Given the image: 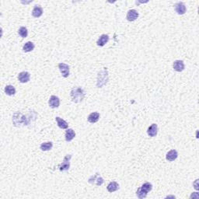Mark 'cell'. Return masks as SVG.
<instances>
[{"label":"cell","instance_id":"cell-1","mask_svg":"<svg viewBox=\"0 0 199 199\" xmlns=\"http://www.w3.org/2000/svg\"><path fill=\"white\" fill-rule=\"evenodd\" d=\"M70 96H71L72 102L76 104L80 103L83 100L85 97V91L81 87H74L70 92Z\"/></svg>","mask_w":199,"mask_h":199},{"label":"cell","instance_id":"cell-2","mask_svg":"<svg viewBox=\"0 0 199 199\" xmlns=\"http://www.w3.org/2000/svg\"><path fill=\"white\" fill-rule=\"evenodd\" d=\"M108 69L104 68L103 70L100 71L97 74V86L98 88H101L104 85L107 84L108 81Z\"/></svg>","mask_w":199,"mask_h":199},{"label":"cell","instance_id":"cell-3","mask_svg":"<svg viewBox=\"0 0 199 199\" xmlns=\"http://www.w3.org/2000/svg\"><path fill=\"white\" fill-rule=\"evenodd\" d=\"M89 184H91L93 185H96V186H100L104 184V179L100 177V175L99 173H96L95 175L92 176L89 178V181H88Z\"/></svg>","mask_w":199,"mask_h":199},{"label":"cell","instance_id":"cell-4","mask_svg":"<svg viewBox=\"0 0 199 199\" xmlns=\"http://www.w3.org/2000/svg\"><path fill=\"white\" fill-rule=\"evenodd\" d=\"M72 158V155H67L64 158V160L61 164L59 165V168L60 171H67L70 167V159Z\"/></svg>","mask_w":199,"mask_h":199},{"label":"cell","instance_id":"cell-5","mask_svg":"<svg viewBox=\"0 0 199 199\" xmlns=\"http://www.w3.org/2000/svg\"><path fill=\"white\" fill-rule=\"evenodd\" d=\"M59 69L61 72V75L64 78L69 77V66L65 64V63H59Z\"/></svg>","mask_w":199,"mask_h":199},{"label":"cell","instance_id":"cell-6","mask_svg":"<svg viewBox=\"0 0 199 199\" xmlns=\"http://www.w3.org/2000/svg\"><path fill=\"white\" fill-rule=\"evenodd\" d=\"M175 11L178 15H184L186 12V6L182 2H178L174 5Z\"/></svg>","mask_w":199,"mask_h":199},{"label":"cell","instance_id":"cell-7","mask_svg":"<svg viewBox=\"0 0 199 199\" xmlns=\"http://www.w3.org/2000/svg\"><path fill=\"white\" fill-rule=\"evenodd\" d=\"M31 79V75L28 72H22L18 75L19 81L21 83H26L30 81Z\"/></svg>","mask_w":199,"mask_h":199},{"label":"cell","instance_id":"cell-8","mask_svg":"<svg viewBox=\"0 0 199 199\" xmlns=\"http://www.w3.org/2000/svg\"><path fill=\"white\" fill-rule=\"evenodd\" d=\"M48 104L51 108H58L60 105V100L58 97L53 95L50 97Z\"/></svg>","mask_w":199,"mask_h":199},{"label":"cell","instance_id":"cell-9","mask_svg":"<svg viewBox=\"0 0 199 199\" xmlns=\"http://www.w3.org/2000/svg\"><path fill=\"white\" fill-rule=\"evenodd\" d=\"M138 17V12H137L135 10H130L128 11V13H127V16L126 18L128 21L132 22V21H135Z\"/></svg>","mask_w":199,"mask_h":199},{"label":"cell","instance_id":"cell-10","mask_svg":"<svg viewBox=\"0 0 199 199\" xmlns=\"http://www.w3.org/2000/svg\"><path fill=\"white\" fill-rule=\"evenodd\" d=\"M158 132V126L157 124H152L148 128L147 134L149 137H155Z\"/></svg>","mask_w":199,"mask_h":199},{"label":"cell","instance_id":"cell-11","mask_svg":"<svg viewBox=\"0 0 199 199\" xmlns=\"http://www.w3.org/2000/svg\"><path fill=\"white\" fill-rule=\"evenodd\" d=\"M173 67L175 71L181 72H182L184 69V63L181 60H176L173 62Z\"/></svg>","mask_w":199,"mask_h":199},{"label":"cell","instance_id":"cell-12","mask_svg":"<svg viewBox=\"0 0 199 199\" xmlns=\"http://www.w3.org/2000/svg\"><path fill=\"white\" fill-rule=\"evenodd\" d=\"M177 157H178V153H177V150L172 149V150L169 151L167 152V156H166V159H167V160L170 161V162H173L177 158Z\"/></svg>","mask_w":199,"mask_h":199},{"label":"cell","instance_id":"cell-13","mask_svg":"<svg viewBox=\"0 0 199 199\" xmlns=\"http://www.w3.org/2000/svg\"><path fill=\"white\" fill-rule=\"evenodd\" d=\"M108 41H109V36L107 34H102L98 39L97 44L100 47H103L108 42Z\"/></svg>","mask_w":199,"mask_h":199},{"label":"cell","instance_id":"cell-14","mask_svg":"<svg viewBox=\"0 0 199 199\" xmlns=\"http://www.w3.org/2000/svg\"><path fill=\"white\" fill-rule=\"evenodd\" d=\"M99 119H100V114L98 112H93V113H91V114L88 116L87 118L88 121L92 123V124L97 122L98 121H99Z\"/></svg>","mask_w":199,"mask_h":199},{"label":"cell","instance_id":"cell-15","mask_svg":"<svg viewBox=\"0 0 199 199\" xmlns=\"http://www.w3.org/2000/svg\"><path fill=\"white\" fill-rule=\"evenodd\" d=\"M42 14H43V9L41 8L40 6L36 5L32 11V16H34V17H35V18H38V17L42 16Z\"/></svg>","mask_w":199,"mask_h":199},{"label":"cell","instance_id":"cell-16","mask_svg":"<svg viewBox=\"0 0 199 199\" xmlns=\"http://www.w3.org/2000/svg\"><path fill=\"white\" fill-rule=\"evenodd\" d=\"M75 137V133L73 129H72V128L67 129V131L65 132V140H66V142H71Z\"/></svg>","mask_w":199,"mask_h":199},{"label":"cell","instance_id":"cell-17","mask_svg":"<svg viewBox=\"0 0 199 199\" xmlns=\"http://www.w3.org/2000/svg\"><path fill=\"white\" fill-rule=\"evenodd\" d=\"M55 121L57 122L58 126H59V128H61V129H66L69 127V124L65 120H63L62 118H59V117H56L55 118Z\"/></svg>","mask_w":199,"mask_h":199},{"label":"cell","instance_id":"cell-18","mask_svg":"<svg viewBox=\"0 0 199 199\" xmlns=\"http://www.w3.org/2000/svg\"><path fill=\"white\" fill-rule=\"evenodd\" d=\"M118 189H119V184H118L117 182H115V181H112V182H110V183L108 185V187H107V190H108L110 193H112V192H114V191H118Z\"/></svg>","mask_w":199,"mask_h":199},{"label":"cell","instance_id":"cell-19","mask_svg":"<svg viewBox=\"0 0 199 199\" xmlns=\"http://www.w3.org/2000/svg\"><path fill=\"white\" fill-rule=\"evenodd\" d=\"M35 46L34 44L31 41H28V42H26L24 45H23V51H24V52H30V51H32L34 49Z\"/></svg>","mask_w":199,"mask_h":199},{"label":"cell","instance_id":"cell-20","mask_svg":"<svg viewBox=\"0 0 199 199\" xmlns=\"http://www.w3.org/2000/svg\"><path fill=\"white\" fill-rule=\"evenodd\" d=\"M148 193H149L148 191H146L145 189H143L142 187H140L139 188H138V190H137L136 195L137 197H138L139 199H142L145 198H146Z\"/></svg>","mask_w":199,"mask_h":199},{"label":"cell","instance_id":"cell-21","mask_svg":"<svg viewBox=\"0 0 199 199\" xmlns=\"http://www.w3.org/2000/svg\"><path fill=\"white\" fill-rule=\"evenodd\" d=\"M5 93L9 96H12L16 94V89L14 86H12L11 85L6 86L5 87Z\"/></svg>","mask_w":199,"mask_h":199},{"label":"cell","instance_id":"cell-22","mask_svg":"<svg viewBox=\"0 0 199 199\" xmlns=\"http://www.w3.org/2000/svg\"><path fill=\"white\" fill-rule=\"evenodd\" d=\"M53 147V143L51 142H44L41 145V149L42 151H49L51 150Z\"/></svg>","mask_w":199,"mask_h":199},{"label":"cell","instance_id":"cell-23","mask_svg":"<svg viewBox=\"0 0 199 199\" xmlns=\"http://www.w3.org/2000/svg\"><path fill=\"white\" fill-rule=\"evenodd\" d=\"M18 34L21 37L25 38V37H27V35H28V31H27V29H26L25 26H21L20 28L19 29Z\"/></svg>","mask_w":199,"mask_h":199},{"label":"cell","instance_id":"cell-24","mask_svg":"<svg viewBox=\"0 0 199 199\" xmlns=\"http://www.w3.org/2000/svg\"><path fill=\"white\" fill-rule=\"evenodd\" d=\"M142 187L143 189H145V190H146V191L149 192V191H152V184L149 183V182H146V183L143 184L142 185Z\"/></svg>","mask_w":199,"mask_h":199}]
</instances>
